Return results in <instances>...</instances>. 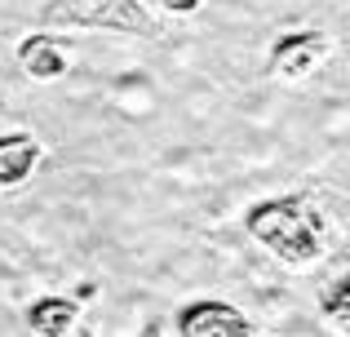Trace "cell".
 I'll return each instance as SVG.
<instances>
[{
  "label": "cell",
  "mask_w": 350,
  "mask_h": 337,
  "mask_svg": "<svg viewBox=\"0 0 350 337\" xmlns=\"http://www.w3.org/2000/svg\"><path fill=\"white\" fill-rule=\"evenodd\" d=\"M244 231L288 271H310L333 249V222L315 191H288L266 196L244 208Z\"/></svg>",
  "instance_id": "6da1fadb"
},
{
  "label": "cell",
  "mask_w": 350,
  "mask_h": 337,
  "mask_svg": "<svg viewBox=\"0 0 350 337\" xmlns=\"http://www.w3.org/2000/svg\"><path fill=\"white\" fill-rule=\"evenodd\" d=\"M36 18L49 31H120L137 40L164 36V23L142 0H44Z\"/></svg>",
  "instance_id": "7a4b0ae2"
},
{
  "label": "cell",
  "mask_w": 350,
  "mask_h": 337,
  "mask_svg": "<svg viewBox=\"0 0 350 337\" xmlns=\"http://www.w3.org/2000/svg\"><path fill=\"white\" fill-rule=\"evenodd\" d=\"M333 58V36L324 27H288L266 44V76H280L288 85L310 80Z\"/></svg>",
  "instance_id": "3957f363"
},
{
  "label": "cell",
  "mask_w": 350,
  "mask_h": 337,
  "mask_svg": "<svg viewBox=\"0 0 350 337\" xmlns=\"http://www.w3.org/2000/svg\"><path fill=\"white\" fill-rule=\"evenodd\" d=\"M173 333L182 337H253L257 324L226 297H191L173 315Z\"/></svg>",
  "instance_id": "277c9868"
},
{
  "label": "cell",
  "mask_w": 350,
  "mask_h": 337,
  "mask_svg": "<svg viewBox=\"0 0 350 337\" xmlns=\"http://www.w3.org/2000/svg\"><path fill=\"white\" fill-rule=\"evenodd\" d=\"M14 62L36 80V85H53L71 71V53H67V40L53 36L49 27L44 31H27L23 40L14 44Z\"/></svg>",
  "instance_id": "5b68a950"
},
{
  "label": "cell",
  "mask_w": 350,
  "mask_h": 337,
  "mask_svg": "<svg viewBox=\"0 0 350 337\" xmlns=\"http://www.w3.org/2000/svg\"><path fill=\"white\" fill-rule=\"evenodd\" d=\"M44 160V142L27 129H5L0 133V191H18L31 182V173Z\"/></svg>",
  "instance_id": "8992f818"
},
{
  "label": "cell",
  "mask_w": 350,
  "mask_h": 337,
  "mask_svg": "<svg viewBox=\"0 0 350 337\" xmlns=\"http://www.w3.org/2000/svg\"><path fill=\"white\" fill-rule=\"evenodd\" d=\"M23 320H27V329L40 333V337H67L80 324V302L71 293H40V297H31Z\"/></svg>",
  "instance_id": "52a82bcc"
},
{
  "label": "cell",
  "mask_w": 350,
  "mask_h": 337,
  "mask_svg": "<svg viewBox=\"0 0 350 337\" xmlns=\"http://www.w3.org/2000/svg\"><path fill=\"white\" fill-rule=\"evenodd\" d=\"M315 311L333 333H350V267L333 271V280H328L315 297Z\"/></svg>",
  "instance_id": "ba28073f"
},
{
  "label": "cell",
  "mask_w": 350,
  "mask_h": 337,
  "mask_svg": "<svg viewBox=\"0 0 350 337\" xmlns=\"http://www.w3.org/2000/svg\"><path fill=\"white\" fill-rule=\"evenodd\" d=\"M146 5H151L155 14H164V18H196L204 0H146Z\"/></svg>",
  "instance_id": "9c48e42d"
},
{
  "label": "cell",
  "mask_w": 350,
  "mask_h": 337,
  "mask_svg": "<svg viewBox=\"0 0 350 337\" xmlns=\"http://www.w3.org/2000/svg\"><path fill=\"white\" fill-rule=\"evenodd\" d=\"M94 293H98V284H94V280H85V284H76V293H71V297L85 306V302H94Z\"/></svg>",
  "instance_id": "30bf717a"
}]
</instances>
